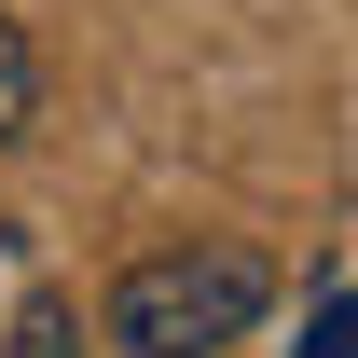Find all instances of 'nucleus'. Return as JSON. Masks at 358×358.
I'll use <instances>...</instances> for the list:
<instances>
[{
	"mask_svg": "<svg viewBox=\"0 0 358 358\" xmlns=\"http://www.w3.org/2000/svg\"><path fill=\"white\" fill-rule=\"evenodd\" d=\"M275 303V262L262 248H234V234H193V248H152V262L110 275V358H221L248 345Z\"/></svg>",
	"mask_w": 358,
	"mask_h": 358,
	"instance_id": "f257e3e1",
	"label": "nucleus"
},
{
	"mask_svg": "<svg viewBox=\"0 0 358 358\" xmlns=\"http://www.w3.org/2000/svg\"><path fill=\"white\" fill-rule=\"evenodd\" d=\"M28 124H42V55H28V28L0 14V152H14Z\"/></svg>",
	"mask_w": 358,
	"mask_h": 358,
	"instance_id": "f03ea898",
	"label": "nucleus"
},
{
	"mask_svg": "<svg viewBox=\"0 0 358 358\" xmlns=\"http://www.w3.org/2000/svg\"><path fill=\"white\" fill-rule=\"evenodd\" d=\"M0 358H96V345H83L69 303H14V345H0Z\"/></svg>",
	"mask_w": 358,
	"mask_h": 358,
	"instance_id": "7ed1b4c3",
	"label": "nucleus"
},
{
	"mask_svg": "<svg viewBox=\"0 0 358 358\" xmlns=\"http://www.w3.org/2000/svg\"><path fill=\"white\" fill-rule=\"evenodd\" d=\"M303 358H345V275L317 289V331H303Z\"/></svg>",
	"mask_w": 358,
	"mask_h": 358,
	"instance_id": "20e7f679",
	"label": "nucleus"
}]
</instances>
